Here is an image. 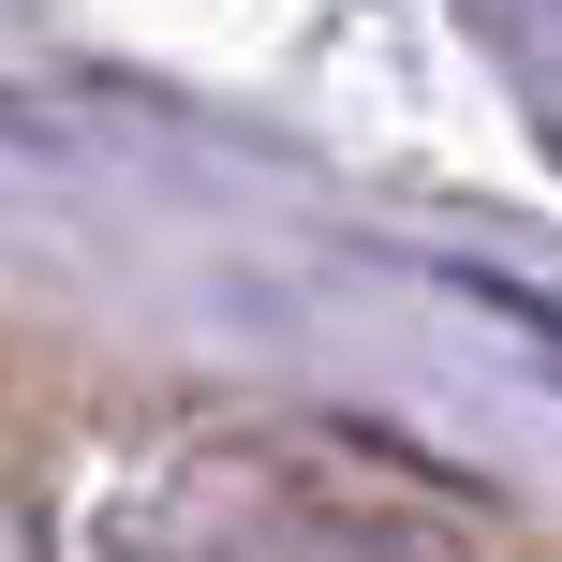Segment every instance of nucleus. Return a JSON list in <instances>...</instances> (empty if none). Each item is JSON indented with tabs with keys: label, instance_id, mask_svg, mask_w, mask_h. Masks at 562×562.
<instances>
[{
	"label": "nucleus",
	"instance_id": "obj_1",
	"mask_svg": "<svg viewBox=\"0 0 562 562\" xmlns=\"http://www.w3.org/2000/svg\"><path fill=\"white\" fill-rule=\"evenodd\" d=\"M459 296L504 311V326H533V340H548V370H562V296H533V281H504V267H459Z\"/></svg>",
	"mask_w": 562,
	"mask_h": 562
}]
</instances>
